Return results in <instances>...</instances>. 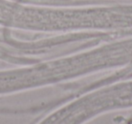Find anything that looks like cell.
<instances>
[{
  "instance_id": "1",
  "label": "cell",
  "mask_w": 132,
  "mask_h": 124,
  "mask_svg": "<svg viewBox=\"0 0 132 124\" xmlns=\"http://www.w3.org/2000/svg\"><path fill=\"white\" fill-rule=\"evenodd\" d=\"M108 111L106 100L95 91L57 110L39 124H83Z\"/></svg>"
}]
</instances>
